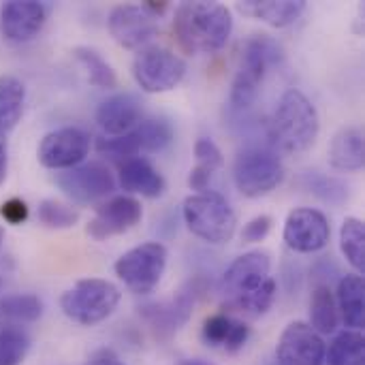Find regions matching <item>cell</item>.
I'll return each instance as SVG.
<instances>
[{"instance_id":"6da1fadb","label":"cell","mask_w":365,"mask_h":365,"mask_svg":"<svg viewBox=\"0 0 365 365\" xmlns=\"http://www.w3.org/2000/svg\"><path fill=\"white\" fill-rule=\"evenodd\" d=\"M173 32L184 51L216 53L233 34V15L220 2H182L175 11Z\"/></svg>"},{"instance_id":"7a4b0ae2","label":"cell","mask_w":365,"mask_h":365,"mask_svg":"<svg viewBox=\"0 0 365 365\" xmlns=\"http://www.w3.org/2000/svg\"><path fill=\"white\" fill-rule=\"evenodd\" d=\"M321 133V118L312 101L297 88L287 90L267 124L269 141L284 154L308 152Z\"/></svg>"},{"instance_id":"3957f363","label":"cell","mask_w":365,"mask_h":365,"mask_svg":"<svg viewBox=\"0 0 365 365\" xmlns=\"http://www.w3.org/2000/svg\"><path fill=\"white\" fill-rule=\"evenodd\" d=\"M282 58H284V51L274 38L265 34H257L248 38L242 51L240 68L231 83L229 105L235 111H246L248 107H252L259 96L267 68L278 64Z\"/></svg>"},{"instance_id":"277c9868","label":"cell","mask_w":365,"mask_h":365,"mask_svg":"<svg viewBox=\"0 0 365 365\" xmlns=\"http://www.w3.org/2000/svg\"><path fill=\"white\" fill-rule=\"evenodd\" d=\"M182 216L192 235L214 246L231 242L237 229L235 210L220 192L214 190L190 195L184 201Z\"/></svg>"},{"instance_id":"5b68a950","label":"cell","mask_w":365,"mask_h":365,"mask_svg":"<svg viewBox=\"0 0 365 365\" xmlns=\"http://www.w3.org/2000/svg\"><path fill=\"white\" fill-rule=\"evenodd\" d=\"M122 299L120 289L103 278H83L77 280L60 297V310L66 319L77 325H98L109 319Z\"/></svg>"},{"instance_id":"8992f818","label":"cell","mask_w":365,"mask_h":365,"mask_svg":"<svg viewBox=\"0 0 365 365\" xmlns=\"http://www.w3.org/2000/svg\"><path fill=\"white\" fill-rule=\"evenodd\" d=\"M284 180V165L280 156L261 145H248L237 152L233 163L235 188L248 199H261L276 190Z\"/></svg>"},{"instance_id":"52a82bcc","label":"cell","mask_w":365,"mask_h":365,"mask_svg":"<svg viewBox=\"0 0 365 365\" xmlns=\"http://www.w3.org/2000/svg\"><path fill=\"white\" fill-rule=\"evenodd\" d=\"M167 261H169V252H167L165 244L145 242V244H139V246L130 248L128 252H124L115 261L113 269H115V276L135 295H148L163 280Z\"/></svg>"},{"instance_id":"ba28073f","label":"cell","mask_w":365,"mask_h":365,"mask_svg":"<svg viewBox=\"0 0 365 365\" xmlns=\"http://www.w3.org/2000/svg\"><path fill=\"white\" fill-rule=\"evenodd\" d=\"M186 75V62L163 45H145L133 60V77L148 94H163L180 86Z\"/></svg>"},{"instance_id":"9c48e42d","label":"cell","mask_w":365,"mask_h":365,"mask_svg":"<svg viewBox=\"0 0 365 365\" xmlns=\"http://www.w3.org/2000/svg\"><path fill=\"white\" fill-rule=\"evenodd\" d=\"M56 186L73 203L90 205L94 201L109 197L115 190V180H113V173L109 171L107 165L92 160V163H81L73 169L58 173Z\"/></svg>"},{"instance_id":"30bf717a","label":"cell","mask_w":365,"mask_h":365,"mask_svg":"<svg viewBox=\"0 0 365 365\" xmlns=\"http://www.w3.org/2000/svg\"><path fill=\"white\" fill-rule=\"evenodd\" d=\"M90 152V135L77 126H62L47 133L36 150L38 163L53 171H66L86 160Z\"/></svg>"},{"instance_id":"8fae6325","label":"cell","mask_w":365,"mask_h":365,"mask_svg":"<svg viewBox=\"0 0 365 365\" xmlns=\"http://www.w3.org/2000/svg\"><path fill=\"white\" fill-rule=\"evenodd\" d=\"M284 244L299 255H314L327 248L331 240V227L327 216L314 207H297L287 216Z\"/></svg>"},{"instance_id":"7c38bea8","label":"cell","mask_w":365,"mask_h":365,"mask_svg":"<svg viewBox=\"0 0 365 365\" xmlns=\"http://www.w3.org/2000/svg\"><path fill=\"white\" fill-rule=\"evenodd\" d=\"M109 34L126 49H141L158 34V17L143 4H118L107 19Z\"/></svg>"},{"instance_id":"4fadbf2b","label":"cell","mask_w":365,"mask_h":365,"mask_svg":"<svg viewBox=\"0 0 365 365\" xmlns=\"http://www.w3.org/2000/svg\"><path fill=\"white\" fill-rule=\"evenodd\" d=\"M141 218H143L141 203L130 195H118L96 207V214L88 225V233L90 237L103 242L113 235L128 233L141 222Z\"/></svg>"},{"instance_id":"5bb4252c","label":"cell","mask_w":365,"mask_h":365,"mask_svg":"<svg viewBox=\"0 0 365 365\" xmlns=\"http://www.w3.org/2000/svg\"><path fill=\"white\" fill-rule=\"evenodd\" d=\"M325 342L304 321L291 323L276 346L278 365H325Z\"/></svg>"},{"instance_id":"9a60e30c","label":"cell","mask_w":365,"mask_h":365,"mask_svg":"<svg viewBox=\"0 0 365 365\" xmlns=\"http://www.w3.org/2000/svg\"><path fill=\"white\" fill-rule=\"evenodd\" d=\"M47 21V9L36 0H9L0 6V32L11 43L32 41Z\"/></svg>"},{"instance_id":"2e32d148","label":"cell","mask_w":365,"mask_h":365,"mask_svg":"<svg viewBox=\"0 0 365 365\" xmlns=\"http://www.w3.org/2000/svg\"><path fill=\"white\" fill-rule=\"evenodd\" d=\"M272 272V257L265 250H250L237 257L222 274V293L233 299L261 287Z\"/></svg>"},{"instance_id":"e0dca14e","label":"cell","mask_w":365,"mask_h":365,"mask_svg":"<svg viewBox=\"0 0 365 365\" xmlns=\"http://www.w3.org/2000/svg\"><path fill=\"white\" fill-rule=\"evenodd\" d=\"M195 302H197V289L192 284H188L173 299L158 302V304H145L143 308H139V312L158 338H171L182 325L188 323Z\"/></svg>"},{"instance_id":"ac0fdd59","label":"cell","mask_w":365,"mask_h":365,"mask_svg":"<svg viewBox=\"0 0 365 365\" xmlns=\"http://www.w3.org/2000/svg\"><path fill=\"white\" fill-rule=\"evenodd\" d=\"M143 118V103L133 92H118L105 98L96 109V122L109 137L130 133Z\"/></svg>"},{"instance_id":"d6986e66","label":"cell","mask_w":365,"mask_h":365,"mask_svg":"<svg viewBox=\"0 0 365 365\" xmlns=\"http://www.w3.org/2000/svg\"><path fill=\"white\" fill-rule=\"evenodd\" d=\"M118 182L122 190L130 195H141L145 199H158L167 190L165 178L143 156H133L122 160L118 165Z\"/></svg>"},{"instance_id":"ffe728a7","label":"cell","mask_w":365,"mask_h":365,"mask_svg":"<svg viewBox=\"0 0 365 365\" xmlns=\"http://www.w3.org/2000/svg\"><path fill=\"white\" fill-rule=\"evenodd\" d=\"M365 163L364 130L359 126L340 128L329 143V165L338 171H359Z\"/></svg>"},{"instance_id":"44dd1931","label":"cell","mask_w":365,"mask_h":365,"mask_svg":"<svg viewBox=\"0 0 365 365\" xmlns=\"http://www.w3.org/2000/svg\"><path fill=\"white\" fill-rule=\"evenodd\" d=\"M336 306L344 325L353 331H361L365 323V284L364 276L346 274L338 282Z\"/></svg>"},{"instance_id":"7402d4cb","label":"cell","mask_w":365,"mask_h":365,"mask_svg":"<svg viewBox=\"0 0 365 365\" xmlns=\"http://www.w3.org/2000/svg\"><path fill=\"white\" fill-rule=\"evenodd\" d=\"M240 11L269 24L272 28H287L295 24L306 11V0H246Z\"/></svg>"},{"instance_id":"603a6c76","label":"cell","mask_w":365,"mask_h":365,"mask_svg":"<svg viewBox=\"0 0 365 365\" xmlns=\"http://www.w3.org/2000/svg\"><path fill=\"white\" fill-rule=\"evenodd\" d=\"M26 86L15 75H0V133L9 135L24 115Z\"/></svg>"},{"instance_id":"cb8c5ba5","label":"cell","mask_w":365,"mask_h":365,"mask_svg":"<svg viewBox=\"0 0 365 365\" xmlns=\"http://www.w3.org/2000/svg\"><path fill=\"white\" fill-rule=\"evenodd\" d=\"M299 184L304 190H308L310 195H314L317 199L334 207L344 205L351 197V188L344 180L323 173V171H304L299 178Z\"/></svg>"},{"instance_id":"d4e9b609","label":"cell","mask_w":365,"mask_h":365,"mask_svg":"<svg viewBox=\"0 0 365 365\" xmlns=\"http://www.w3.org/2000/svg\"><path fill=\"white\" fill-rule=\"evenodd\" d=\"M338 323H340V314H338L336 297L329 284H319L310 297V323L308 325L319 336H329L338 329Z\"/></svg>"},{"instance_id":"484cf974","label":"cell","mask_w":365,"mask_h":365,"mask_svg":"<svg viewBox=\"0 0 365 365\" xmlns=\"http://www.w3.org/2000/svg\"><path fill=\"white\" fill-rule=\"evenodd\" d=\"M327 365H365V342L361 331H340L329 346H325Z\"/></svg>"},{"instance_id":"4316f807","label":"cell","mask_w":365,"mask_h":365,"mask_svg":"<svg viewBox=\"0 0 365 365\" xmlns=\"http://www.w3.org/2000/svg\"><path fill=\"white\" fill-rule=\"evenodd\" d=\"M133 135L141 152H163L171 145L175 130L167 118H148L133 128Z\"/></svg>"},{"instance_id":"83f0119b","label":"cell","mask_w":365,"mask_h":365,"mask_svg":"<svg viewBox=\"0 0 365 365\" xmlns=\"http://www.w3.org/2000/svg\"><path fill=\"white\" fill-rule=\"evenodd\" d=\"M340 248L349 265L355 269V274H365V225L359 218L349 216L342 222Z\"/></svg>"},{"instance_id":"f1b7e54d","label":"cell","mask_w":365,"mask_h":365,"mask_svg":"<svg viewBox=\"0 0 365 365\" xmlns=\"http://www.w3.org/2000/svg\"><path fill=\"white\" fill-rule=\"evenodd\" d=\"M75 60L86 68L90 81L101 88V90H113L118 88V75L113 71V66L92 47H75L73 49Z\"/></svg>"},{"instance_id":"f546056e","label":"cell","mask_w":365,"mask_h":365,"mask_svg":"<svg viewBox=\"0 0 365 365\" xmlns=\"http://www.w3.org/2000/svg\"><path fill=\"white\" fill-rule=\"evenodd\" d=\"M0 314L13 323H34L43 314V302L32 293H15L0 299Z\"/></svg>"},{"instance_id":"4dcf8cb0","label":"cell","mask_w":365,"mask_h":365,"mask_svg":"<svg viewBox=\"0 0 365 365\" xmlns=\"http://www.w3.org/2000/svg\"><path fill=\"white\" fill-rule=\"evenodd\" d=\"M30 351V336L17 327L9 325L0 329V365H19Z\"/></svg>"},{"instance_id":"1f68e13d","label":"cell","mask_w":365,"mask_h":365,"mask_svg":"<svg viewBox=\"0 0 365 365\" xmlns=\"http://www.w3.org/2000/svg\"><path fill=\"white\" fill-rule=\"evenodd\" d=\"M36 216H38V222L47 229H71L77 225L79 220V212L73 210L71 205L62 203V201H56V199H43L38 203V210H36Z\"/></svg>"},{"instance_id":"d6a6232c","label":"cell","mask_w":365,"mask_h":365,"mask_svg":"<svg viewBox=\"0 0 365 365\" xmlns=\"http://www.w3.org/2000/svg\"><path fill=\"white\" fill-rule=\"evenodd\" d=\"M276 291H278L276 280L267 278L261 287H257L255 291H250V293H246V295L233 299L231 304H233L237 310L246 312V314L263 317V314L272 308V304H274V299H276Z\"/></svg>"},{"instance_id":"836d02e7","label":"cell","mask_w":365,"mask_h":365,"mask_svg":"<svg viewBox=\"0 0 365 365\" xmlns=\"http://www.w3.org/2000/svg\"><path fill=\"white\" fill-rule=\"evenodd\" d=\"M96 150L101 154H107L109 158H115V160H126V158H133V156H139V143L130 133L126 135H120V137H105V139H98L96 143Z\"/></svg>"},{"instance_id":"e575fe53","label":"cell","mask_w":365,"mask_h":365,"mask_svg":"<svg viewBox=\"0 0 365 365\" xmlns=\"http://www.w3.org/2000/svg\"><path fill=\"white\" fill-rule=\"evenodd\" d=\"M237 319L229 317V314H212L210 319H205L203 323V329H201V338L207 346L216 349V346H222L227 344L229 336H231V329L235 325Z\"/></svg>"},{"instance_id":"d590c367","label":"cell","mask_w":365,"mask_h":365,"mask_svg":"<svg viewBox=\"0 0 365 365\" xmlns=\"http://www.w3.org/2000/svg\"><path fill=\"white\" fill-rule=\"evenodd\" d=\"M195 158H197V165H201L205 169H212V171H216V169H220L225 165L222 150L210 137L197 139V143H195Z\"/></svg>"},{"instance_id":"8d00e7d4","label":"cell","mask_w":365,"mask_h":365,"mask_svg":"<svg viewBox=\"0 0 365 365\" xmlns=\"http://www.w3.org/2000/svg\"><path fill=\"white\" fill-rule=\"evenodd\" d=\"M274 227V218L267 216V214H261V216H255L252 220H248L242 229V240L246 244H257V242H263L269 231Z\"/></svg>"},{"instance_id":"74e56055","label":"cell","mask_w":365,"mask_h":365,"mask_svg":"<svg viewBox=\"0 0 365 365\" xmlns=\"http://www.w3.org/2000/svg\"><path fill=\"white\" fill-rule=\"evenodd\" d=\"M28 214H30V210H28L26 201L17 199V197H11L0 205V216L4 218V222H9L13 227L24 225L28 220Z\"/></svg>"},{"instance_id":"f35d334b","label":"cell","mask_w":365,"mask_h":365,"mask_svg":"<svg viewBox=\"0 0 365 365\" xmlns=\"http://www.w3.org/2000/svg\"><path fill=\"white\" fill-rule=\"evenodd\" d=\"M248 338H250V327H248L246 323H242V321H235V325H233V329H231V336H229V340H227V344H225V351H227V353H237V351H242V349L246 346Z\"/></svg>"},{"instance_id":"ab89813d","label":"cell","mask_w":365,"mask_h":365,"mask_svg":"<svg viewBox=\"0 0 365 365\" xmlns=\"http://www.w3.org/2000/svg\"><path fill=\"white\" fill-rule=\"evenodd\" d=\"M214 171L212 169H205L201 165L192 167L190 169V175H188V186L192 190H199V192H207V186H210V180H212Z\"/></svg>"},{"instance_id":"60d3db41","label":"cell","mask_w":365,"mask_h":365,"mask_svg":"<svg viewBox=\"0 0 365 365\" xmlns=\"http://www.w3.org/2000/svg\"><path fill=\"white\" fill-rule=\"evenodd\" d=\"M88 365H124V364H120L118 355H115L111 349H101V351H96V353L90 357Z\"/></svg>"},{"instance_id":"b9f144b4","label":"cell","mask_w":365,"mask_h":365,"mask_svg":"<svg viewBox=\"0 0 365 365\" xmlns=\"http://www.w3.org/2000/svg\"><path fill=\"white\" fill-rule=\"evenodd\" d=\"M6 165H9V152H6V135L0 133V184L6 178Z\"/></svg>"},{"instance_id":"7bdbcfd3","label":"cell","mask_w":365,"mask_h":365,"mask_svg":"<svg viewBox=\"0 0 365 365\" xmlns=\"http://www.w3.org/2000/svg\"><path fill=\"white\" fill-rule=\"evenodd\" d=\"M180 365H214L212 361H207V359H182Z\"/></svg>"},{"instance_id":"ee69618b","label":"cell","mask_w":365,"mask_h":365,"mask_svg":"<svg viewBox=\"0 0 365 365\" xmlns=\"http://www.w3.org/2000/svg\"><path fill=\"white\" fill-rule=\"evenodd\" d=\"M2 244H4V227H0V250H2Z\"/></svg>"},{"instance_id":"f6af8a7d","label":"cell","mask_w":365,"mask_h":365,"mask_svg":"<svg viewBox=\"0 0 365 365\" xmlns=\"http://www.w3.org/2000/svg\"><path fill=\"white\" fill-rule=\"evenodd\" d=\"M0 289H2V278H0Z\"/></svg>"}]
</instances>
